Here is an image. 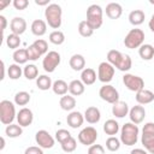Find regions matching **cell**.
Listing matches in <instances>:
<instances>
[{"instance_id":"cell-27","label":"cell","mask_w":154,"mask_h":154,"mask_svg":"<svg viewBox=\"0 0 154 154\" xmlns=\"http://www.w3.org/2000/svg\"><path fill=\"white\" fill-rule=\"evenodd\" d=\"M138 54L143 60H150L154 57V47L152 45H142L138 49Z\"/></svg>"},{"instance_id":"cell-17","label":"cell","mask_w":154,"mask_h":154,"mask_svg":"<svg viewBox=\"0 0 154 154\" xmlns=\"http://www.w3.org/2000/svg\"><path fill=\"white\" fill-rule=\"evenodd\" d=\"M101 118V114H100V111L99 108L94 107V106H90L85 109L84 112V119L89 123V124H96Z\"/></svg>"},{"instance_id":"cell-14","label":"cell","mask_w":154,"mask_h":154,"mask_svg":"<svg viewBox=\"0 0 154 154\" xmlns=\"http://www.w3.org/2000/svg\"><path fill=\"white\" fill-rule=\"evenodd\" d=\"M129 116H130L131 123H134V124L137 125V124H140V123L143 122V119H144V117H146V111H144L143 106L137 105V106H134V107L130 109Z\"/></svg>"},{"instance_id":"cell-18","label":"cell","mask_w":154,"mask_h":154,"mask_svg":"<svg viewBox=\"0 0 154 154\" xmlns=\"http://www.w3.org/2000/svg\"><path fill=\"white\" fill-rule=\"evenodd\" d=\"M66 122L67 124L72 128V129H77L79 128L83 122H84V117L82 116V113L79 112H71L67 117H66Z\"/></svg>"},{"instance_id":"cell-15","label":"cell","mask_w":154,"mask_h":154,"mask_svg":"<svg viewBox=\"0 0 154 154\" xmlns=\"http://www.w3.org/2000/svg\"><path fill=\"white\" fill-rule=\"evenodd\" d=\"M32 119H34V116H32L31 109L29 108H22L17 114L18 125L20 126H29L32 123Z\"/></svg>"},{"instance_id":"cell-40","label":"cell","mask_w":154,"mask_h":154,"mask_svg":"<svg viewBox=\"0 0 154 154\" xmlns=\"http://www.w3.org/2000/svg\"><path fill=\"white\" fill-rule=\"evenodd\" d=\"M6 45H7L11 49L18 48L19 45H20V38H19V36L16 35V34H10V35L7 36V38H6Z\"/></svg>"},{"instance_id":"cell-28","label":"cell","mask_w":154,"mask_h":154,"mask_svg":"<svg viewBox=\"0 0 154 154\" xmlns=\"http://www.w3.org/2000/svg\"><path fill=\"white\" fill-rule=\"evenodd\" d=\"M52 89H53L54 94H57V95H63V96H64V95L67 93V90H69V85H67V83H66L65 81L58 79V81H55V82L53 83Z\"/></svg>"},{"instance_id":"cell-26","label":"cell","mask_w":154,"mask_h":154,"mask_svg":"<svg viewBox=\"0 0 154 154\" xmlns=\"http://www.w3.org/2000/svg\"><path fill=\"white\" fill-rule=\"evenodd\" d=\"M59 103H60V107H61L64 111H71V109H73L75 106H76V100H75L73 96L64 95V96H61Z\"/></svg>"},{"instance_id":"cell-25","label":"cell","mask_w":154,"mask_h":154,"mask_svg":"<svg viewBox=\"0 0 154 154\" xmlns=\"http://www.w3.org/2000/svg\"><path fill=\"white\" fill-rule=\"evenodd\" d=\"M69 91L71 93V95L73 96H79L84 93V84L82 81L78 79H73L70 84H69Z\"/></svg>"},{"instance_id":"cell-47","label":"cell","mask_w":154,"mask_h":154,"mask_svg":"<svg viewBox=\"0 0 154 154\" xmlns=\"http://www.w3.org/2000/svg\"><path fill=\"white\" fill-rule=\"evenodd\" d=\"M13 6L16 7V10H25L29 6V1L28 0H14L13 1Z\"/></svg>"},{"instance_id":"cell-16","label":"cell","mask_w":154,"mask_h":154,"mask_svg":"<svg viewBox=\"0 0 154 154\" xmlns=\"http://www.w3.org/2000/svg\"><path fill=\"white\" fill-rule=\"evenodd\" d=\"M129 112V106L125 101H117L112 106V113L117 118H124Z\"/></svg>"},{"instance_id":"cell-5","label":"cell","mask_w":154,"mask_h":154,"mask_svg":"<svg viewBox=\"0 0 154 154\" xmlns=\"http://www.w3.org/2000/svg\"><path fill=\"white\" fill-rule=\"evenodd\" d=\"M87 22L95 30L102 25V8L99 5H90L87 10Z\"/></svg>"},{"instance_id":"cell-13","label":"cell","mask_w":154,"mask_h":154,"mask_svg":"<svg viewBox=\"0 0 154 154\" xmlns=\"http://www.w3.org/2000/svg\"><path fill=\"white\" fill-rule=\"evenodd\" d=\"M10 28L12 34H16L19 36L26 30V22L22 17H14L10 23Z\"/></svg>"},{"instance_id":"cell-7","label":"cell","mask_w":154,"mask_h":154,"mask_svg":"<svg viewBox=\"0 0 154 154\" xmlns=\"http://www.w3.org/2000/svg\"><path fill=\"white\" fill-rule=\"evenodd\" d=\"M123 82H124L125 87L131 91L137 93V91L144 89V81L138 76H135L131 73H125L123 77Z\"/></svg>"},{"instance_id":"cell-48","label":"cell","mask_w":154,"mask_h":154,"mask_svg":"<svg viewBox=\"0 0 154 154\" xmlns=\"http://www.w3.org/2000/svg\"><path fill=\"white\" fill-rule=\"evenodd\" d=\"M24 154H43V152H42V149H41V148L32 146V147L26 148V149H25V152H24Z\"/></svg>"},{"instance_id":"cell-43","label":"cell","mask_w":154,"mask_h":154,"mask_svg":"<svg viewBox=\"0 0 154 154\" xmlns=\"http://www.w3.org/2000/svg\"><path fill=\"white\" fill-rule=\"evenodd\" d=\"M71 137V134L67 131V130H65V129H60V130H58L57 132H55V138H57V141L61 144L63 142H65L67 138H70Z\"/></svg>"},{"instance_id":"cell-36","label":"cell","mask_w":154,"mask_h":154,"mask_svg":"<svg viewBox=\"0 0 154 154\" xmlns=\"http://www.w3.org/2000/svg\"><path fill=\"white\" fill-rule=\"evenodd\" d=\"M30 101V94L26 91H19L14 96V102L18 106H25Z\"/></svg>"},{"instance_id":"cell-6","label":"cell","mask_w":154,"mask_h":154,"mask_svg":"<svg viewBox=\"0 0 154 154\" xmlns=\"http://www.w3.org/2000/svg\"><path fill=\"white\" fill-rule=\"evenodd\" d=\"M143 41H144V32L141 29H131L124 38V45L128 48L134 49L141 47Z\"/></svg>"},{"instance_id":"cell-20","label":"cell","mask_w":154,"mask_h":154,"mask_svg":"<svg viewBox=\"0 0 154 154\" xmlns=\"http://www.w3.org/2000/svg\"><path fill=\"white\" fill-rule=\"evenodd\" d=\"M123 13V8L118 2H111L106 6V14L111 19H118Z\"/></svg>"},{"instance_id":"cell-19","label":"cell","mask_w":154,"mask_h":154,"mask_svg":"<svg viewBox=\"0 0 154 154\" xmlns=\"http://www.w3.org/2000/svg\"><path fill=\"white\" fill-rule=\"evenodd\" d=\"M136 101L140 105L150 103L152 101H154V93H152L150 90H147V89H142L136 93Z\"/></svg>"},{"instance_id":"cell-10","label":"cell","mask_w":154,"mask_h":154,"mask_svg":"<svg viewBox=\"0 0 154 154\" xmlns=\"http://www.w3.org/2000/svg\"><path fill=\"white\" fill-rule=\"evenodd\" d=\"M97 138V131L93 126H87L78 134V141L84 146H93Z\"/></svg>"},{"instance_id":"cell-49","label":"cell","mask_w":154,"mask_h":154,"mask_svg":"<svg viewBox=\"0 0 154 154\" xmlns=\"http://www.w3.org/2000/svg\"><path fill=\"white\" fill-rule=\"evenodd\" d=\"M0 20H1V31L4 32L5 29H6V25H7V20L4 16H0Z\"/></svg>"},{"instance_id":"cell-53","label":"cell","mask_w":154,"mask_h":154,"mask_svg":"<svg viewBox=\"0 0 154 154\" xmlns=\"http://www.w3.org/2000/svg\"><path fill=\"white\" fill-rule=\"evenodd\" d=\"M149 29L154 32V14L152 16V18H150V20H149Z\"/></svg>"},{"instance_id":"cell-42","label":"cell","mask_w":154,"mask_h":154,"mask_svg":"<svg viewBox=\"0 0 154 154\" xmlns=\"http://www.w3.org/2000/svg\"><path fill=\"white\" fill-rule=\"evenodd\" d=\"M26 51H28V57H29V60H37L42 54L40 53V51L34 46V45H30L28 48H26Z\"/></svg>"},{"instance_id":"cell-9","label":"cell","mask_w":154,"mask_h":154,"mask_svg":"<svg viewBox=\"0 0 154 154\" xmlns=\"http://www.w3.org/2000/svg\"><path fill=\"white\" fill-rule=\"evenodd\" d=\"M99 95L100 97L108 102V103H116L117 101H119V94L118 91L116 90V88L113 85H109V84H105L100 88V91H99Z\"/></svg>"},{"instance_id":"cell-44","label":"cell","mask_w":154,"mask_h":154,"mask_svg":"<svg viewBox=\"0 0 154 154\" xmlns=\"http://www.w3.org/2000/svg\"><path fill=\"white\" fill-rule=\"evenodd\" d=\"M32 45H34V46L40 51V53H41V54H45V53H47V51H48V45H47V42H46L45 40H42V38L36 40Z\"/></svg>"},{"instance_id":"cell-21","label":"cell","mask_w":154,"mask_h":154,"mask_svg":"<svg viewBox=\"0 0 154 154\" xmlns=\"http://www.w3.org/2000/svg\"><path fill=\"white\" fill-rule=\"evenodd\" d=\"M69 64H70L72 70H75V71H83L84 66H85V59L81 54H73L70 58Z\"/></svg>"},{"instance_id":"cell-51","label":"cell","mask_w":154,"mask_h":154,"mask_svg":"<svg viewBox=\"0 0 154 154\" xmlns=\"http://www.w3.org/2000/svg\"><path fill=\"white\" fill-rule=\"evenodd\" d=\"M1 77H0V79H4L5 78V63L1 60Z\"/></svg>"},{"instance_id":"cell-39","label":"cell","mask_w":154,"mask_h":154,"mask_svg":"<svg viewBox=\"0 0 154 154\" xmlns=\"http://www.w3.org/2000/svg\"><path fill=\"white\" fill-rule=\"evenodd\" d=\"M106 148H107L109 152H116V150H118V149L120 148V141H119L117 137L111 136V137H108L107 141H106Z\"/></svg>"},{"instance_id":"cell-45","label":"cell","mask_w":154,"mask_h":154,"mask_svg":"<svg viewBox=\"0 0 154 154\" xmlns=\"http://www.w3.org/2000/svg\"><path fill=\"white\" fill-rule=\"evenodd\" d=\"M88 154H105V149L101 144H93L89 147Z\"/></svg>"},{"instance_id":"cell-11","label":"cell","mask_w":154,"mask_h":154,"mask_svg":"<svg viewBox=\"0 0 154 154\" xmlns=\"http://www.w3.org/2000/svg\"><path fill=\"white\" fill-rule=\"evenodd\" d=\"M114 76V66H112L108 61H103L99 65L97 70V78L102 83H108L112 81Z\"/></svg>"},{"instance_id":"cell-30","label":"cell","mask_w":154,"mask_h":154,"mask_svg":"<svg viewBox=\"0 0 154 154\" xmlns=\"http://www.w3.org/2000/svg\"><path fill=\"white\" fill-rule=\"evenodd\" d=\"M36 84H37V88L41 89V90H48L49 88H52V79L51 77L46 76V75H41L37 77L36 79Z\"/></svg>"},{"instance_id":"cell-54","label":"cell","mask_w":154,"mask_h":154,"mask_svg":"<svg viewBox=\"0 0 154 154\" xmlns=\"http://www.w3.org/2000/svg\"><path fill=\"white\" fill-rule=\"evenodd\" d=\"M8 4H10V1H6V2H0V7H1V8H4V7H5V6H7Z\"/></svg>"},{"instance_id":"cell-41","label":"cell","mask_w":154,"mask_h":154,"mask_svg":"<svg viewBox=\"0 0 154 154\" xmlns=\"http://www.w3.org/2000/svg\"><path fill=\"white\" fill-rule=\"evenodd\" d=\"M76 147H77V143H76V140H75L72 136H71L70 138H67L65 142L61 143V149H63L64 152H66V153L73 152V150L76 149Z\"/></svg>"},{"instance_id":"cell-31","label":"cell","mask_w":154,"mask_h":154,"mask_svg":"<svg viewBox=\"0 0 154 154\" xmlns=\"http://www.w3.org/2000/svg\"><path fill=\"white\" fill-rule=\"evenodd\" d=\"M78 32H79V35L83 36V37H89V36L93 35L94 29L89 25V23H88L87 20H82V22H79V24H78Z\"/></svg>"},{"instance_id":"cell-12","label":"cell","mask_w":154,"mask_h":154,"mask_svg":"<svg viewBox=\"0 0 154 154\" xmlns=\"http://www.w3.org/2000/svg\"><path fill=\"white\" fill-rule=\"evenodd\" d=\"M35 140H36L38 147L45 148V149H49L54 146V138L46 130H38L35 135Z\"/></svg>"},{"instance_id":"cell-33","label":"cell","mask_w":154,"mask_h":154,"mask_svg":"<svg viewBox=\"0 0 154 154\" xmlns=\"http://www.w3.org/2000/svg\"><path fill=\"white\" fill-rule=\"evenodd\" d=\"M13 60L17 64H25L29 60L28 51L26 49H16L13 53Z\"/></svg>"},{"instance_id":"cell-46","label":"cell","mask_w":154,"mask_h":154,"mask_svg":"<svg viewBox=\"0 0 154 154\" xmlns=\"http://www.w3.org/2000/svg\"><path fill=\"white\" fill-rule=\"evenodd\" d=\"M142 135L154 136V123L149 122V123L144 124V126H143V129H142Z\"/></svg>"},{"instance_id":"cell-1","label":"cell","mask_w":154,"mask_h":154,"mask_svg":"<svg viewBox=\"0 0 154 154\" xmlns=\"http://www.w3.org/2000/svg\"><path fill=\"white\" fill-rule=\"evenodd\" d=\"M107 61L120 71H128L131 69L132 65L131 58L128 54H123L116 49H111L107 53Z\"/></svg>"},{"instance_id":"cell-8","label":"cell","mask_w":154,"mask_h":154,"mask_svg":"<svg viewBox=\"0 0 154 154\" xmlns=\"http://www.w3.org/2000/svg\"><path fill=\"white\" fill-rule=\"evenodd\" d=\"M59 64H60V54L55 51L48 52L46 54V57L43 58V61H42L43 70L46 72H53Z\"/></svg>"},{"instance_id":"cell-37","label":"cell","mask_w":154,"mask_h":154,"mask_svg":"<svg viewBox=\"0 0 154 154\" xmlns=\"http://www.w3.org/2000/svg\"><path fill=\"white\" fill-rule=\"evenodd\" d=\"M141 141H142V144L144 146V148H146L149 153L154 154V136L142 135Z\"/></svg>"},{"instance_id":"cell-52","label":"cell","mask_w":154,"mask_h":154,"mask_svg":"<svg viewBox=\"0 0 154 154\" xmlns=\"http://www.w3.org/2000/svg\"><path fill=\"white\" fill-rule=\"evenodd\" d=\"M35 4H36V5H40V6H43V5H51V4H49V0H45V1H38V0H36Z\"/></svg>"},{"instance_id":"cell-34","label":"cell","mask_w":154,"mask_h":154,"mask_svg":"<svg viewBox=\"0 0 154 154\" xmlns=\"http://www.w3.org/2000/svg\"><path fill=\"white\" fill-rule=\"evenodd\" d=\"M49 41L53 43V45H61V43H64V41H65V35H64V32L63 31H60V30H54V31H52L51 34H49Z\"/></svg>"},{"instance_id":"cell-23","label":"cell","mask_w":154,"mask_h":154,"mask_svg":"<svg viewBox=\"0 0 154 154\" xmlns=\"http://www.w3.org/2000/svg\"><path fill=\"white\" fill-rule=\"evenodd\" d=\"M81 81L83 82L84 85H90L93 84L95 81H96V73L93 69L90 67H87L82 71V75H81Z\"/></svg>"},{"instance_id":"cell-50","label":"cell","mask_w":154,"mask_h":154,"mask_svg":"<svg viewBox=\"0 0 154 154\" xmlns=\"http://www.w3.org/2000/svg\"><path fill=\"white\" fill-rule=\"evenodd\" d=\"M130 154H147V152L143 150V149H141V148H135V149L131 150Z\"/></svg>"},{"instance_id":"cell-29","label":"cell","mask_w":154,"mask_h":154,"mask_svg":"<svg viewBox=\"0 0 154 154\" xmlns=\"http://www.w3.org/2000/svg\"><path fill=\"white\" fill-rule=\"evenodd\" d=\"M103 131L107 134V135H116L118 131H119V124L114 120V119H108L106 120V123L103 124Z\"/></svg>"},{"instance_id":"cell-38","label":"cell","mask_w":154,"mask_h":154,"mask_svg":"<svg viewBox=\"0 0 154 154\" xmlns=\"http://www.w3.org/2000/svg\"><path fill=\"white\" fill-rule=\"evenodd\" d=\"M7 73H8V77H10L11 79H18V78L22 76L23 71H22V69L19 67V65H17V64H12V65L8 66Z\"/></svg>"},{"instance_id":"cell-35","label":"cell","mask_w":154,"mask_h":154,"mask_svg":"<svg viewBox=\"0 0 154 154\" xmlns=\"http://www.w3.org/2000/svg\"><path fill=\"white\" fill-rule=\"evenodd\" d=\"M23 73H24L25 78H28V79H35V78L37 77V75H38V70H37L36 65L29 64V65H26V66L24 67Z\"/></svg>"},{"instance_id":"cell-32","label":"cell","mask_w":154,"mask_h":154,"mask_svg":"<svg viewBox=\"0 0 154 154\" xmlns=\"http://www.w3.org/2000/svg\"><path fill=\"white\" fill-rule=\"evenodd\" d=\"M22 132H23L22 126H20V125H16V124H10V125H7L6 129H5V134H6L8 137H11V138H16V137L20 136Z\"/></svg>"},{"instance_id":"cell-24","label":"cell","mask_w":154,"mask_h":154,"mask_svg":"<svg viewBox=\"0 0 154 154\" xmlns=\"http://www.w3.org/2000/svg\"><path fill=\"white\" fill-rule=\"evenodd\" d=\"M144 18H146V14L142 10H134L130 12L129 14V22L132 24V25H140L144 22Z\"/></svg>"},{"instance_id":"cell-22","label":"cell","mask_w":154,"mask_h":154,"mask_svg":"<svg viewBox=\"0 0 154 154\" xmlns=\"http://www.w3.org/2000/svg\"><path fill=\"white\" fill-rule=\"evenodd\" d=\"M47 31V25H46V22L42 20V19H35L32 23H31V32L36 36H42L45 35Z\"/></svg>"},{"instance_id":"cell-4","label":"cell","mask_w":154,"mask_h":154,"mask_svg":"<svg viewBox=\"0 0 154 154\" xmlns=\"http://www.w3.org/2000/svg\"><path fill=\"white\" fill-rule=\"evenodd\" d=\"M16 118V108L14 105L8 100H2L0 102V122L5 125L12 124Z\"/></svg>"},{"instance_id":"cell-3","label":"cell","mask_w":154,"mask_h":154,"mask_svg":"<svg viewBox=\"0 0 154 154\" xmlns=\"http://www.w3.org/2000/svg\"><path fill=\"white\" fill-rule=\"evenodd\" d=\"M138 140V126L134 123H125L120 131V141L125 146H134Z\"/></svg>"},{"instance_id":"cell-55","label":"cell","mask_w":154,"mask_h":154,"mask_svg":"<svg viewBox=\"0 0 154 154\" xmlns=\"http://www.w3.org/2000/svg\"><path fill=\"white\" fill-rule=\"evenodd\" d=\"M4 147H5V140H4V137H1V146H0V149H4Z\"/></svg>"},{"instance_id":"cell-2","label":"cell","mask_w":154,"mask_h":154,"mask_svg":"<svg viewBox=\"0 0 154 154\" xmlns=\"http://www.w3.org/2000/svg\"><path fill=\"white\" fill-rule=\"evenodd\" d=\"M61 7L58 4H51L45 10V17L47 23L53 29H59L61 25Z\"/></svg>"}]
</instances>
